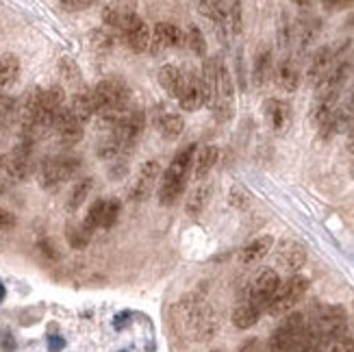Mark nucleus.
Here are the masks:
<instances>
[{"mask_svg":"<svg viewBox=\"0 0 354 352\" xmlns=\"http://www.w3.org/2000/svg\"><path fill=\"white\" fill-rule=\"evenodd\" d=\"M176 315L183 324H187L196 342H209L218 333V315L211 304L205 302L198 294L185 296L176 304Z\"/></svg>","mask_w":354,"mask_h":352,"instance_id":"f257e3e1","label":"nucleus"},{"mask_svg":"<svg viewBox=\"0 0 354 352\" xmlns=\"http://www.w3.org/2000/svg\"><path fill=\"white\" fill-rule=\"evenodd\" d=\"M194 157H196V144H187L176 152L170 165H167V170L163 174V183L159 187V203L163 207L174 205L180 198V194L185 192V183H187V174L192 170Z\"/></svg>","mask_w":354,"mask_h":352,"instance_id":"f03ea898","label":"nucleus"},{"mask_svg":"<svg viewBox=\"0 0 354 352\" xmlns=\"http://www.w3.org/2000/svg\"><path fill=\"white\" fill-rule=\"evenodd\" d=\"M79 167H81V159H76L74 155H55L44 159L37 170L39 185L44 189H57L70 178H74Z\"/></svg>","mask_w":354,"mask_h":352,"instance_id":"7ed1b4c3","label":"nucleus"},{"mask_svg":"<svg viewBox=\"0 0 354 352\" xmlns=\"http://www.w3.org/2000/svg\"><path fill=\"white\" fill-rule=\"evenodd\" d=\"M306 289H309V279H304L302 274H291L287 281H281V285L276 289V294L272 296L266 311L270 315L291 313L296 304L304 298Z\"/></svg>","mask_w":354,"mask_h":352,"instance_id":"20e7f679","label":"nucleus"},{"mask_svg":"<svg viewBox=\"0 0 354 352\" xmlns=\"http://www.w3.org/2000/svg\"><path fill=\"white\" fill-rule=\"evenodd\" d=\"M304 328H306L304 313L298 311L287 313V317L272 333V337L268 342V352H296Z\"/></svg>","mask_w":354,"mask_h":352,"instance_id":"39448f33","label":"nucleus"},{"mask_svg":"<svg viewBox=\"0 0 354 352\" xmlns=\"http://www.w3.org/2000/svg\"><path fill=\"white\" fill-rule=\"evenodd\" d=\"M233 102H235V85L230 79V72L224 66V61H218V76H215V85L211 91L209 106L213 113L218 115V120H228L233 115Z\"/></svg>","mask_w":354,"mask_h":352,"instance_id":"423d86ee","label":"nucleus"},{"mask_svg":"<svg viewBox=\"0 0 354 352\" xmlns=\"http://www.w3.org/2000/svg\"><path fill=\"white\" fill-rule=\"evenodd\" d=\"M281 285V277H279V272L272 270V268H261L250 285H248V292H245V300L252 302L257 309L261 311H266L268 309V304L272 300V296L276 294V289H279Z\"/></svg>","mask_w":354,"mask_h":352,"instance_id":"0eeeda50","label":"nucleus"},{"mask_svg":"<svg viewBox=\"0 0 354 352\" xmlns=\"http://www.w3.org/2000/svg\"><path fill=\"white\" fill-rule=\"evenodd\" d=\"M120 37L124 39L127 48L133 53H146L150 48V26L135 11H127L118 28Z\"/></svg>","mask_w":354,"mask_h":352,"instance_id":"6e6552de","label":"nucleus"},{"mask_svg":"<svg viewBox=\"0 0 354 352\" xmlns=\"http://www.w3.org/2000/svg\"><path fill=\"white\" fill-rule=\"evenodd\" d=\"M176 100L183 111H198L200 106L209 104V91H207L203 76L196 72L183 74V85H180Z\"/></svg>","mask_w":354,"mask_h":352,"instance_id":"1a4fd4ad","label":"nucleus"},{"mask_svg":"<svg viewBox=\"0 0 354 352\" xmlns=\"http://www.w3.org/2000/svg\"><path fill=\"white\" fill-rule=\"evenodd\" d=\"M354 122V85L350 87V91L346 94V98L337 104L335 113L324 122V124H319L317 131H319V137L322 140H333L337 133H342L346 129L352 127Z\"/></svg>","mask_w":354,"mask_h":352,"instance_id":"9d476101","label":"nucleus"},{"mask_svg":"<svg viewBox=\"0 0 354 352\" xmlns=\"http://www.w3.org/2000/svg\"><path fill=\"white\" fill-rule=\"evenodd\" d=\"M354 76V59H342L330 68V72L324 76L315 87V96H342L344 87L348 85V81Z\"/></svg>","mask_w":354,"mask_h":352,"instance_id":"9b49d317","label":"nucleus"},{"mask_svg":"<svg viewBox=\"0 0 354 352\" xmlns=\"http://www.w3.org/2000/svg\"><path fill=\"white\" fill-rule=\"evenodd\" d=\"M3 170L13 180H24L33 172V144L22 142L7 157H3Z\"/></svg>","mask_w":354,"mask_h":352,"instance_id":"f8f14e48","label":"nucleus"},{"mask_svg":"<svg viewBox=\"0 0 354 352\" xmlns=\"http://www.w3.org/2000/svg\"><path fill=\"white\" fill-rule=\"evenodd\" d=\"M146 129V113L142 109H129L124 113V118L120 120V124L111 131L115 135V140L124 146L127 150H131L135 146V142L140 140V135Z\"/></svg>","mask_w":354,"mask_h":352,"instance_id":"ddd939ff","label":"nucleus"},{"mask_svg":"<svg viewBox=\"0 0 354 352\" xmlns=\"http://www.w3.org/2000/svg\"><path fill=\"white\" fill-rule=\"evenodd\" d=\"M150 115H152V124H155V129L165 140H176V137H180L185 129V120L178 111L170 109L167 104H157Z\"/></svg>","mask_w":354,"mask_h":352,"instance_id":"4468645a","label":"nucleus"},{"mask_svg":"<svg viewBox=\"0 0 354 352\" xmlns=\"http://www.w3.org/2000/svg\"><path fill=\"white\" fill-rule=\"evenodd\" d=\"M185 46V33L183 28H178L176 24L170 22H159L152 28L150 35V48L152 53H161L167 48H183Z\"/></svg>","mask_w":354,"mask_h":352,"instance_id":"2eb2a0df","label":"nucleus"},{"mask_svg":"<svg viewBox=\"0 0 354 352\" xmlns=\"http://www.w3.org/2000/svg\"><path fill=\"white\" fill-rule=\"evenodd\" d=\"M53 131L57 133L59 142L64 146H74L83 140V124L72 115V111L68 109V106H64V109L57 113Z\"/></svg>","mask_w":354,"mask_h":352,"instance_id":"dca6fc26","label":"nucleus"},{"mask_svg":"<svg viewBox=\"0 0 354 352\" xmlns=\"http://www.w3.org/2000/svg\"><path fill=\"white\" fill-rule=\"evenodd\" d=\"M337 61L339 59H337V50L333 46H322V48H317L315 55L311 57L309 68H306V81H309V85L317 87Z\"/></svg>","mask_w":354,"mask_h":352,"instance_id":"f3484780","label":"nucleus"},{"mask_svg":"<svg viewBox=\"0 0 354 352\" xmlns=\"http://www.w3.org/2000/svg\"><path fill=\"white\" fill-rule=\"evenodd\" d=\"M161 174V163L159 161H146L142 167H140V172H137L135 180H133V187H131V198L135 203H142L146 201V198L150 196L152 187H155V183Z\"/></svg>","mask_w":354,"mask_h":352,"instance_id":"a211bd4d","label":"nucleus"},{"mask_svg":"<svg viewBox=\"0 0 354 352\" xmlns=\"http://www.w3.org/2000/svg\"><path fill=\"white\" fill-rule=\"evenodd\" d=\"M276 261H279V266L285 272L296 274L306 261V248L302 246L300 241L285 239V241L279 243V248H276Z\"/></svg>","mask_w":354,"mask_h":352,"instance_id":"6ab92c4d","label":"nucleus"},{"mask_svg":"<svg viewBox=\"0 0 354 352\" xmlns=\"http://www.w3.org/2000/svg\"><path fill=\"white\" fill-rule=\"evenodd\" d=\"M198 11L203 13L207 20L213 22L218 37L222 41H226V37H228V15H226L224 0H198Z\"/></svg>","mask_w":354,"mask_h":352,"instance_id":"aec40b11","label":"nucleus"},{"mask_svg":"<svg viewBox=\"0 0 354 352\" xmlns=\"http://www.w3.org/2000/svg\"><path fill=\"white\" fill-rule=\"evenodd\" d=\"M266 120L274 133H285L291 124V106L281 98H270L266 102Z\"/></svg>","mask_w":354,"mask_h":352,"instance_id":"412c9836","label":"nucleus"},{"mask_svg":"<svg viewBox=\"0 0 354 352\" xmlns=\"http://www.w3.org/2000/svg\"><path fill=\"white\" fill-rule=\"evenodd\" d=\"M319 28H322L319 18H315V15H311V13L300 15L298 22L294 24V39L298 44V50L300 53H304L317 39Z\"/></svg>","mask_w":354,"mask_h":352,"instance_id":"4be33fe9","label":"nucleus"},{"mask_svg":"<svg viewBox=\"0 0 354 352\" xmlns=\"http://www.w3.org/2000/svg\"><path fill=\"white\" fill-rule=\"evenodd\" d=\"M20 76V59L5 53L0 55V96H7V91L15 85Z\"/></svg>","mask_w":354,"mask_h":352,"instance_id":"5701e85b","label":"nucleus"},{"mask_svg":"<svg viewBox=\"0 0 354 352\" xmlns=\"http://www.w3.org/2000/svg\"><path fill=\"white\" fill-rule=\"evenodd\" d=\"M276 85L283 91H296L300 87V70L291 59H283L279 66H276Z\"/></svg>","mask_w":354,"mask_h":352,"instance_id":"b1692460","label":"nucleus"},{"mask_svg":"<svg viewBox=\"0 0 354 352\" xmlns=\"http://www.w3.org/2000/svg\"><path fill=\"white\" fill-rule=\"evenodd\" d=\"M68 109L72 111V115H74L76 120L81 122V124L89 122L91 118L96 115V106H94V100H91V89L76 91Z\"/></svg>","mask_w":354,"mask_h":352,"instance_id":"393cba45","label":"nucleus"},{"mask_svg":"<svg viewBox=\"0 0 354 352\" xmlns=\"http://www.w3.org/2000/svg\"><path fill=\"white\" fill-rule=\"evenodd\" d=\"M272 246H274V239H272L270 235H261V237L252 239V241L248 243V246H245V248L239 252V261L245 263V266L257 263V261H261V259H263L266 254H270Z\"/></svg>","mask_w":354,"mask_h":352,"instance_id":"a878e982","label":"nucleus"},{"mask_svg":"<svg viewBox=\"0 0 354 352\" xmlns=\"http://www.w3.org/2000/svg\"><path fill=\"white\" fill-rule=\"evenodd\" d=\"M211 194H213L211 183H200V185L189 194L187 203H185V211H187V216H192V218L203 216V211L207 209V205L211 201Z\"/></svg>","mask_w":354,"mask_h":352,"instance_id":"bb28decb","label":"nucleus"},{"mask_svg":"<svg viewBox=\"0 0 354 352\" xmlns=\"http://www.w3.org/2000/svg\"><path fill=\"white\" fill-rule=\"evenodd\" d=\"M157 79H159V85L167 96H172V98L178 96L180 85H183V72L176 66H172V64L163 66L157 74Z\"/></svg>","mask_w":354,"mask_h":352,"instance_id":"cd10ccee","label":"nucleus"},{"mask_svg":"<svg viewBox=\"0 0 354 352\" xmlns=\"http://www.w3.org/2000/svg\"><path fill=\"white\" fill-rule=\"evenodd\" d=\"M218 159H220V148L218 146H205V148H200L196 152V172H194L196 178L203 180L213 170V167H215Z\"/></svg>","mask_w":354,"mask_h":352,"instance_id":"c85d7f7f","label":"nucleus"},{"mask_svg":"<svg viewBox=\"0 0 354 352\" xmlns=\"http://www.w3.org/2000/svg\"><path fill=\"white\" fill-rule=\"evenodd\" d=\"M272 68H274V61H272V50L263 48L257 57H254V66H252V81L257 87H263L270 76H272Z\"/></svg>","mask_w":354,"mask_h":352,"instance_id":"c756f323","label":"nucleus"},{"mask_svg":"<svg viewBox=\"0 0 354 352\" xmlns=\"http://www.w3.org/2000/svg\"><path fill=\"white\" fill-rule=\"evenodd\" d=\"M259 317H261V309H257L252 302H248L243 298L233 311V324L243 331V328L254 326L259 322Z\"/></svg>","mask_w":354,"mask_h":352,"instance_id":"7c9ffc66","label":"nucleus"},{"mask_svg":"<svg viewBox=\"0 0 354 352\" xmlns=\"http://www.w3.org/2000/svg\"><path fill=\"white\" fill-rule=\"evenodd\" d=\"M66 235H68V243H70V246L74 250H81V248H85L87 243H89V239H91V235H94V231H89V228L85 226V222H79V224H70Z\"/></svg>","mask_w":354,"mask_h":352,"instance_id":"2f4dec72","label":"nucleus"},{"mask_svg":"<svg viewBox=\"0 0 354 352\" xmlns=\"http://www.w3.org/2000/svg\"><path fill=\"white\" fill-rule=\"evenodd\" d=\"M89 41H91V46H94V50L106 53V50H111V48H113V44H115V33H113L111 28L102 26V28L91 30Z\"/></svg>","mask_w":354,"mask_h":352,"instance_id":"473e14b6","label":"nucleus"},{"mask_svg":"<svg viewBox=\"0 0 354 352\" xmlns=\"http://www.w3.org/2000/svg\"><path fill=\"white\" fill-rule=\"evenodd\" d=\"M91 187H94V180H91V178H83V180L76 183L74 189H72V194H70V198H68V209H70V211H76V209H79V207L87 201V196H89Z\"/></svg>","mask_w":354,"mask_h":352,"instance_id":"72a5a7b5","label":"nucleus"},{"mask_svg":"<svg viewBox=\"0 0 354 352\" xmlns=\"http://www.w3.org/2000/svg\"><path fill=\"white\" fill-rule=\"evenodd\" d=\"M185 44L189 46V50L198 57H205L207 55V41H205V35L203 30H200L196 24H192L187 28V33H185Z\"/></svg>","mask_w":354,"mask_h":352,"instance_id":"f704fd0d","label":"nucleus"},{"mask_svg":"<svg viewBox=\"0 0 354 352\" xmlns=\"http://www.w3.org/2000/svg\"><path fill=\"white\" fill-rule=\"evenodd\" d=\"M13 120H18V100L11 96H0V129L9 127Z\"/></svg>","mask_w":354,"mask_h":352,"instance_id":"c9c22d12","label":"nucleus"},{"mask_svg":"<svg viewBox=\"0 0 354 352\" xmlns=\"http://www.w3.org/2000/svg\"><path fill=\"white\" fill-rule=\"evenodd\" d=\"M228 15V28L233 35H239L243 28V13H241V0H230V7L226 9Z\"/></svg>","mask_w":354,"mask_h":352,"instance_id":"e433bc0d","label":"nucleus"},{"mask_svg":"<svg viewBox=\"0 0 354 352\" xmlns=\"http://www.w3.org/2000/svg\"><path fill=\"white\" fill-rule=\"evenodd\" d=\"M120 203L118 201H104L102 203V222H100V228H111L118 218H120Z\"/></svg>","mask_w":354,"mask_h":352,"instance_id":"4c0bfd02","label":"nucleus"},{"mask_svg":"<svg viewBox=\"0 0 354 352\" xmlns=\"http://www.w3.org/2000/svg\"><path fill=\"white\" fill-rule=\"evenodd\" d=\"M228 201L235 209H248L250 203H252V198L241 185H233V187H230V194H228Z\"/></svg>","mask_w":354,"mask_h":352,"instance_id":"58836bf2","label":"nucleus"},{"mask_svg":"<svg viewBox=\"0 0 354 352\" xmlns=\"http://www.w3.org/2000/svg\"><path fill=\"white\" fill-rule=\"evenodd\" d=\"M102 203L104 201H96L94 205L89 207L87 216H85V226L89 228V231H96V228H100V222H102Z\"/></svg>","mask_w":354,"mask_h":352,"instance_id":"ea45409f","label":"nucleus"},{"mask_svg":"<svg viewBox=\"0 0 354 352\" xmlns=\"http://www.w3.org/2000/svg\"><path fill=\"white\" fill-rule=\"evenodd\" d=\"M322 352H354V337H348V335L344 333L342 337L330 342Z\"/></svg>","mask_w":354,"mask_h":352,"instance_id":"a19ab883","label":"nucleus"},{"mask_svg":"<svg viewBox=\"0 0 354 352\" xmlns=\"http://www.w3.org/2000/svg\"><path fill=\"white\" fill-rule=\"evenodd\" d=\"M59 70H61V74L66 76V81H70V83H79L81 72H79V68L74 66V61H70L68 57H66V59H61Z\"/></svg>","mask_w":354,"mask_h":352,"instance_id":"79ce46f5","label":"nucleus"},{"mask_svg":"<svg viewBox=\"0 0 354 352\" xmlns=\"http://www.w3.org/2000/svg\"><path fill=\"white\" fill-rule=\"evenodd\" d=\"M98 0H61V9L64 11H83V9H89L94 7Z\"/></svg>","mask_w":354,"mask_h":352,"instance_id":"37998d69","label":"nucleus"},{"mask_svg":"<svg viewBox=\"0 0 354 352\" xmlns=\"http://www.w3.org/2000/svg\"><path fill=\"white\" fill-rule=\"evenodd\" d=\"M13 226H15V216L0 207V231H9Z\"/></svg>","mask_w":354,"mask_h":352,"instance_id":"c03bdc74","label":"nucleus"},{"mask_svg":"<svg viewBox=\"0 0 354 352\" xmlns=\"http://www.w3.org/2000/svg\"><path fill=\"white\" fill-rule=\"evenodd\" d=\"M322 5H324L326 11H339L354 5V0H322Z\"/></svg>","mask_w":354,"mask_h":352,"instance_id":"a18cd8bd","label":"nucleus"},{"mask_svg":"<svg viewBox=\"0 0 354 352\" xmlns=\"http://www.w3.org/2000/svg\"><path fill=\"white\" fill-rule=\"evenodd\" d=\"M237 352H261V342H259L257 337L245 340V342L239 346V350H237Z\"/></svg>","mask_w":354,"mask_h":352,"instance_id":"49530a36","label":"nucleus"},{"mask_svg":"<svg viewBox=\"0 0 354 352\" xmlns=\"http://www.w3.org/2000/svg\"><path fill=\"white\" fill-rule=\"evenodd\" d=\"M348 148L354 152V122H352V127L348 129Z\"/></svg>","mask_w":354,"mask_h":352,"instance_id":"de8ad7c7","label":"nucleus"},{"mask_svg":"<svg viewBox=\"0 0 354 352\" xmlns=\"http://www.w3.org/2000/svg\"><path fill=\"white\" fill-rule=\"evenodd\" d=\"M296 7H302V9H309V7H313V0H291Z\"/></svg>","mask_w":354,"mask_h":352,"instance_id":"09e8293b","label":"nucleus"},{"mask_svg":"<svg viewBox=\"0 0 354 352\" xmlns=\"http://www.w3.org/2000/svg\"><path fill=\"white\" fill-rule=\"evenodd\" d=\"M61 346H64V342H61V340H50V350H53V352H57Z\"/></svg>","mask_w":354,"mask_h":352,"instance_id":"8fccbe9b","label":"nucleus"},{"mask_svg":"<svg viewBox=\"0 0 354 352\" xmlns=\"http://www.w3.org/2000/svg\"><path fill=\"white\" fill-rule=\"evenodd\" d=\"M7 192V183L3 180V178H0V196H3Z\"/></svg>","mask_w":354,"mask_h":352,"instance_id":"3c124183","label":"nucleus"},{"mask_svg":"<svg viewBox=\"0 0 354 352\" xmlns=\"http://www.w3.org/2000/svg\"><path fill=\"white\" fill-rule=\"evenodd\" d=\"M209 352H222V350H209Z\"/></svg>","mask_w":354,"mask_h":352,"instance_id":"603ef678","label":"nucleus"}]
</instances>
